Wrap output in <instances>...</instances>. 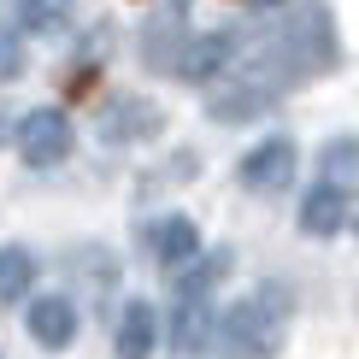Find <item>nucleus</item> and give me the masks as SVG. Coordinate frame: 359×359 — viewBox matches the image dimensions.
<instances>
[{"label": "nucleus", "mask_w": 359, "mask_h": 359, "mask_svg": "<svg viewBox=\"0 0 359 359\" xmlns=\"http://www.w3.org/2000/svg\"><path fill=\"white\" fill-rule=\"evenodd\" d=\"M289 289L283 283H259L253 294H242L230 312L218 318V336H224V353L236 359H271L283 348V336H289Z\"/></svg>", "instance_id": "f257e3e1"}, {"label": "nucleus", "mask_w": 359, "mask_h": 359, "mask_svg": "<svg viewBox=\"0 0 359 359\" xmlns=\"http://www.w3.org/2000/svg\"><path fill=\"white\" fill-rule=\"evenodd\" d=\"M18 154L29 171H53L71 159V118L53 112V107H36L18 118Z\"/></svg>", "instance_id": "f03ea898"}, {"label": "nucleus", "mask_w": 359, "mask_h": 359, "mask_svg": "<svg viewBox=\"0 0 359 359\" xmlns=\"http://www.w3.org/2000/svg\"><path fill=\"white\" fill-rule=\"evenodd\" d=\"M294 165H301V154H294L289 136H265L259 147H248L242 154V183L253 194H283L294 183Z\"/></svg>", "instance_id": "7ed1b4c3"}, {"label": "nucleus", "mask_w": 359, "mask_h": 359, "mask_svg": "<svg viewBox=\"0 0 359 359\" xmlns=\"http://www.w3.org/2000/svg\"><path fill=\"white\" fill-rule=\"evenodd\" d=\"M142 248H147V259H154V265L183 271L189 259H201V230H194V218L165 212V218H154V224L142 230Z\"/></svg>", "instance_id": "20e7f679"}, {"label": "nucleus", "mask_w": 359, "mask_h": 359, "mask_svg": "<svg viewBox=\"0 0 359 359\" xmlns=\"http://www.w3.org/2000/svg\"><path fill=\"white\" fill-rule=\"evenodd\" d=\"M24 324H29V336H36V348L65 353L71 341H77V301H71V294H36L29 312H24Z\"/></svg>", "instance_id": "39448f33"}, {"label": "nucleus", "mask_w": 359, "mask_h": 359, "mask_svg": "<svg viewBox=\"0 0 359 359\" xmlns=\"http://www.w3.org/2000/svg\"><path fill=\"white\" fill-rule=\"evenodd\" d=\"M95 130L107 142H147V136H159L165 130V118H159V107H147V100H136V95H118V100H107L100 107V118H95Z\"/></svg>", "instance_id": "423d86ee"}, {"label": "nucleus", "mask_w": 359, "mask_h": 359, "mask_svg": "<svg viewBox=\"0 0 359 359\" xmlns=\"http://www.w3.org/2000/svg\"><path fill=\"white\" fill-rule=\"evenodd\" d=\"M341 224H348V189L330 183V177H324V183H312V189L301 194V230L318 236V242H330Z\"/></svg>", "instance_id": "0eeeda50"}, {"label": "nucleus", "mask_w": 359, "mask_h": 359, "mask_svg": "<svg viewBox=\"0 0 359 359\" xmlns=\"http://www.w3.org/2000/svg\"><path fill=\"white\" fill-rule=\"evenodd\" d=\"M183 48H189V29H183V12H159L154 24H147V36H142V59L154 71H177L183 65Z\"/></svg>", "instance_id": "6e6552de"}, {"label": "nucleus", "mask_w": 359, "mask_h": 359, "mask_svg": "<svg viewBox=\"0 0 359 359\" xmlns=\"http://www.w3.org/2000/svg\"><path fill=\"white\" fill-rule=\"evenodd\" d=\"M236 65V36L230 29H212V36H189V48H183V65H177V77H194V83H206L212 71H230Z\"/></svg>", "instance_id": "1a4fd4ad"}, {"label": "nucleus", "mask_w": 359, "mask_h": 359, "mask_svg": "<svg viewBox=\"0 0 359 359\" xmlns=\"http://www.w3.org/2000/svg\"><path fill=\"white\" fill-rule=\"evenodd\" d=\"M118 359H147L159 348V312L147 301H130L124 312H118V336H112Z\"/></svg>", "instance_id": "9d476101"}, {"label": "nucleus", "mask_w": 359, "mask_h": 359, "mask_svg": "<svg viewBox=\"0 0 359 359\" xmlns=\"http://www.w3.org/2000/svg\"><path fill=\"white\" fill-rule=\"evenodd\" d=\"M212 336V301H183V294H177V318H171V341L183 353H194L201 348V341Z\"/></svg>", "instance_id": "9b49d317"}, {"label": "nucleus", "mask_w": 359, "mask_h": 359, "mask_svg": "<svg viewBox=\"0 0 359 359\" xmlns=\"http://www.w3.org/2000/svg\"><path fill=\"white\" fill-rule=\"evenodd\" d=\"M29 283H36V259H29L24 248H0V306L24 301Z\"/></svg>", "instance_id": "f8f14e48"}, {"label": "nucleus", "mask_w": 359, "mask_h": 359, "mask_svg": "<svg viewBox=\"0 0 359 359\" xmlns=\"http://www.w3.org/2000/svg\"><path fill=\"white\" fill-rule=\"evenodd\" d=\"M18 24L29 36H53L71 24V0H18Z\"/></svg>", "instance_id": "ddd939ff"}, {"label": "nucleus", "mask_w": 359, "mask_h": 359, "mask_svg": "<svg viewBox=\"0 0 359 359\" xmlns=\"http://www.w3.org/2000/svg\"><path fill=\"white\" fill-rule=\"evenodd\" d=\"M224 271H230V253H212V259H201L183 283H177V294H183V301H212V289H218Z\"/></svg>", "instance_id": "4468645a"}, {"label": "nucleus", "mask_w": 359, "mask_h": 359, "mask_svg": "<svg viewBox=\"0 0 359 359\" xmlns=\"http://www.w3.org/2000/svg\"><path fill=\"white\" fill-rule=\"evenodd\" d=\"M324 177L330 183H359V136H336L330 147H324Z\"/></svg>", "instance_id": "2eb2a0df"}, {"label": "nucleus", "mask_w": 359, "mask_h": 359, "mask_svg": "<svg viewBox=\"0 0 359 359\" xmlns=\"http://www.w3.org/2000/svg\"><path fill=\"white\" fill-rule=\"evenodd\" d=\"M71 271H83L100 294H107L112 283H118V259H112V253H100V248H77V253H71Z\"/></svg>", "instance_id": "dca6fc26"}, {"label": "nucleus", "mask_w": 359, "mask_h": 359, "mask_svg": "<svg viewBox=\"0 0 359 359\" xmlns=\"http://www.w3.org/2000/svg\"><path fill=\"white\" fill-rule=\"evenodd\" d=\"M24 65H29V59H24V41L12 36V29H0V83H18Z\"/></svg>", "instance_id": "f3484780"}, {"label": "nucleus", "mask_w": 359, "mask_h": 359, "mask_svg": "<svg viewBox=\"0 0 359 359\" xmlns=\"http://www.w3.org/2000/svg\"><path fill=\"white\" fill-rule=\"evenodd\" d=\"M353 230H359V218H353Z\"/></svg>", "instance_id": "a211bd4d"}]
</instances>
